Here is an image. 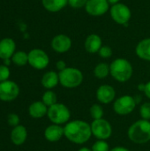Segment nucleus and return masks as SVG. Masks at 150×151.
Here are the masks:
<instances>
[{
	"label": "nucleus",
	"instance_id": "obj_1",
	"mask_svg": "<svg viewBox=\"0 0 150 151\" xmlns=\"http://www.w3.org/2000/svg\"><path fill=\"white\" fill-rule=\"evenodd\" d=\"M65 137L74 144H84L92 137L91 126L89 123L81 120H70L64 127Z\"/></svg>",
	"mask_w": 150,
	"mask_h": 151
},
{
	"label": "nucleus",
	"instance_id": "obj_2",
	"mask_svg": "<svg viewBox=\"0 0 150 151\" xmlns=\"http://www.w3.org/2000/svg\"><path fill=\"white\" fill-rule=\"evenodd\" d=\"M129 140L135 144H146L150 142V120L139 119L133 122L127 130Z\"/></svg>",
	"mask_w": 150,
	"mask_h": 151
},
{
	"label": "nucleus",
	"instance_id": "obj_3",
	"mask_svg": "<svg viewBox=\"0 0 150 151\" xmlns=\"http://www.w3.org/2000/svg\"><path fill=\"white\" fill-rule=\"evenodd\" d=\"M133 73L132 64L126 58H116L110 65V74L118 82L128 81Z\"/></svg>",
	"mask_w": 150,
	"mask_h": 151
},
{
	"label": "nucleus",
	"instance_id": "obj_4",
	"mask_svg": "<svg viewBox=\"0 0 150 151\" xmlns=\"http://www.w3.org/2000/svg\"><path fill=\"white\" fill-rule=\"evenodd\" d=\"M59 83L65 88H75L79 87L84 79L80 70L75 67H66L58 73Z\"/></svg>",
	"mask_w": 150,
	"mask_h": 151
},
{
	"label": "nucleus",
	"instance_id": "obj_5",
	"mask_svg": "<svg viewBox=\"0 0 150 151\" xmlns=\"http://www.w3.org/2000/svg\"><path fill=\"white\" fill-rule=\"evenodd\" d=\"M47 116L52 124L62 126L70 121L71 111L65 104L57 103L56 104L49 107Z\"/></svg>",
	"mask_w": 150,
	"mask_h": 151
},
{
	"label": "nucleus",
	"instance_id": "obj_6",
	"mask_svg": "<svg viewBox=\"0 0 150 151\" xmlns=\"http://www.w3.org/2000/svg\"><path fill=\"white\" fill-rule=\"evenodd\" d=\"M136 99L129 95H124L113 102V111L120 116L131 114L136 108Z\"/></svg>",
	"mask_w": 150,
	"mask_h": 151
},
{
	"label": "nucleus",
	"instance_id": "obj_7",
	"mask_svg": "<svg viewBox=\"0 0 150 151\" xmlns=\"http://www.w3.org/2000/svg\"><path fill=\"white\" fill-rule=\"evenodd\" d=\"M92 135L97 140L106 141L112 135V126L105 119L93 120L90 124Z\"/></svg>",
	"mask_w": 150,
	"mask_h": 151
},
{
	"label": "nucleus",
	"instance_id": "obj_8",
	"mask_svg": "<svg viewBox=\"0 0 150 151\" xmlns=\"http://www.w3.org/2000/svg\"><path fill=\"white\" fill-rule=\"evenodd\" d=\"M110 12H111V19L116 23L120 25L126 26L132 16L131 10L129 9V7L122 3H118L116 4H113Z\"/></svg>",
	"mask_w": 150,
	"mask_h": 151
},
{
	"label": "nucleus",
	"instance_id": "obj_9",
	"mask_svg": "<svg viewBox=\"0 0 150 151\" xmlns=\"http://www.w3.org/2000/svg\"><path fill=\"white\" fill-rule=\"evenodd\" d=\"M50 63L49 56L40 49H34L28 53V64L36 70L45 69Z\"/></svg>",
	"mask_w": 150,
	"mask_h": 151
},
{
	"label": "nucleus",
	"instance_id": "obj_10",
	"mask_svg": "<svg viewBox=\"0 0 150 151\" xmlns=\"http://www.w3.org/2000/svg\"><path fill=\"white\" fill-rule=\"evenodd\" d=\"M19 95V85L12 81H5L0 83V100L3 102H11Z\"/></svg>",
	"mask_w": 150,
	"mask_h": 151
},
{
	"label": "nucleus",
	"instance_id": "obj_11",
	"mask_svg": "<svg viewBox=\"0 0 150 151\" xmlns=\"http://www.w3.org/2000/svg\"><path fill=\"white\" fill-rule=\"evenodd\" d=\"M96 100L102 104H110L116 98V90L115 88L109 85L103 84L98 87L95 92Z\"/></svg>",
	"mask_w": 150,
	"mask_h": 151
},
{
	"label": "nucleus",
	"instance_id": "obj_12",
	"mask_svg": "<svg viewBox=\"0 0 150 151\" xmlns=\"http://www.w3.org/2000/svg\"><path fill=\"white\" fill-rule=\"evenodd\" d=\"M109 4L107 0H88L85 8L91 16H102L109 10Z\"/></svg>",
	"mask_w": 150,
	"mask_h": 151
},
{
	"label": "nucleus",
	"instance_id": "obj_13",
	"mask_svg": "<svg viewBox=\"0 0 150 151\" xmlns=\"http://www.w3.org/2000/svg\"><path fill=\"white\" fill-rule=\"evenodd\" d=\"M51 47L57 53L67 52L72 47V40L65 35H57L52 39Z\"/></svg>",
	"mask_w": 150,
	"mask_h": 151
},
{
	"label": "nucleus",
	"instance_id": "obj_14",
	"mask_svg": "<svg viewBox=\"0 0 150 151\" xmlns=\"http://www.w3.org/2000/svg\"><path fill=\"white\" fill-rule=\"evenodd\" d=\"M65 136L64 127L60 125L51 124L44 130V137L50 142H56L60 141Z\"/></svg>",
	"mask_w": 150,
	"mask_h": 151
},
{
	"label": "nucleus",
	"instance_id": "obj_15",
	"mask_svg": "<svg viewBox=\"0 0 150 151\" xmlns=\"http://www.w3.org/2000/svg\"><path fill=\"white\" fill-rule=\"evenodd\" d=\"M15 42L12 39L4 38L0 41V58L3 60L11 58L15 51Z\"/></svg>",
	"mask_w": 150,
	"mask_h": 151
},
{
	"label": "nucleus",
	"instance_id": "obj_16",
	"mask_svg": "<svg viewBox=\"0 0 150 151\" xmlns=\"http://www.w3.org/2000/svg\"><path fill=\"white\" fill-rule=\"evenodd\" d=\"M27 138V131L24 126L19 125L11 130V141L16 146H20L24 144Z\"/></svg>",
	"mask_w": 150,
	"mask_h": 151
},
{
	"label": "nucleus",
	"instance_id": "obj_17",
	"mask_svg": "<svg viewBox=\"0 0 150 151\" xmlns=\"http://www.w3.org/2000/svg\"><path fill=\"white\" fill-rule=\"evenodd\" d=\"M49 107L46 106L42 101H35L32 103L28 108L29 116L33 119H42L48 113Z\"/></svg>",
	"mask_w": 150,
	"mask_h": 151
},
{
	"label": "nucleus",
	"instance_id": "obj_18",
	"mask_svg": "<svg viewBox=\"0 0 150 151\" xmlns=\"http://www.w3.org/2000/svg\"><path fill=\"white\" fill-rule=\"evenodd\" d=\"M85 49L88 53H98L102 45V38L95 34L89 35L84 43Z\"/></svg>",
	"mask_w": 150,
	"mask_h": 151
},
{
	"label": "nucleus",
	"instance_id": "obj_19",
	"mask_svg": "<svg viewBox=\"0 0 150 151\" xmlns=\"http://www.w3.org/2000/svg\"><path fill=\"white\" fill-rule=\"evenodd\" d=\"M41 83L42 87L45 88L47 90H51L59 83L58 73H56L55 71H49L45 73L42 77Z\"/></svg>",
	"mask_w": 150,
	"mask_h": 151
},
{
	"label": "nucleus",
	"instance_id": "obj_20",
	"mask_svg": "<svg viewBox=\"0 0 150 151\" xmlns=\"http://www.w3.org/2000/svg\"><path fill=\"white\" fill-rule=\"evenodd\" d=\"M136 55L142 60L150 61V38L141 40L136 46Z\"/></svg>",
	"mask_w": 150,
	"mask_h": 151
},
{
	"label": "nucleus",
	"instance_id": "obj_21",
	"mask_svg": "<svg viewBox=\"0 0 150 151\" xmlns=\"http://www.w3.org/2000/svg\"><path fill=\"white\" fill-rule=\"evenodd\" d=\"M42 3L47 11L57 12L66 6L68 0H42Z\"/></svg>",
	"mask_w": 150,
	"mask_h": 151
},
{
	"label": "nucleus",
	"instance_id": "obj_22",
	"mask_svg": "<svg viewBox=\"0 0 150 151\" xmlns=\"http://www.w3.org/2000/svg\"><path fill=\"white\" fill-rule=\"evenodd\" d=\"M110 74V65L106 63H99L94 69V75L97 79H105Z\"/></svg>",
	"mask_w": 150,
	"mask_h": 151
},
{
	"label": "nucleus",
	"instance_id": "obj_23",
	"mask_svg": "<svg viewBox=\"0 0 150 151\" xmlns=\"http://www.w3.org/2000/svg\"><path fill=\"white\" fill-rule=\"evenodd\" d=\"M42 101L46 106L50 107V106H52L57 103V94L52 90H47L43 93L42 97Z\"/></svg>",
	"mask_w": 150,
	"mask_h": 151
},
{
	"label": "nucleus",
	"instance_id": "obj_24",
	"mask_svg": "<svg viewBox=\"0 0 150 151\" xmlns=\"http://www.w3.org/2000/svg\"><path fill=\"white\" fill-rule=\"evenodd\" d=\"M11 61L18 66H23L28 63V54L24 51H18L11 57Z\"/></svg>",
	"mask_w": 150,
	"mask_h": 151
},
{
	"label": "nucleus",
	"instance_id": "obj_25",
	"mask_svg": "<svg viewBox=\"0 0 150 151\" xmlns=\"http://www.w3.org/2000/svg\"><path fill=\"white\" fill-rule=\"evenodd\" d=\"M89 114L93 119V120L103 119L104 115V111L103 106L100 104H94L89 109Z\"/></svg>",
	"mask_w": 150,
	"mask_h": 151
},
{
	"label": "nucleus",
	"instance_id": "obj_26",
	"mask_svg": "<svg viewBox=\"0 0 150 151\" xmlns=\"http://www.w3.org/2000/svg\"><path fill=\"white\" fill-rule=\"evenodd\" d=\"M139 113L142 119L150 120V102H145L140 106Z\"/></svg>",
	"mask_w": 150,
	"mask_h": 151
},
{
	"label": "nucleus",
	"instance_id": "obj_27",
	"mask_svg": "<svg viewBox=\"0 0 150 151\" xmlns=\"http://www.w3.org/2000/svg\"><path fill=\"white\" fill-rule=\"evenodd\" d=\"M92 151H110V146L109 143L106 141H102V140H97L91 148Z\"/></svg>",
	"mask_w": 150,
	"mask_h": 151
},
{
	"label": "nucleus",
	"instance_id": "obj_28",
	"mask_svg": "<svg viewBox=\"0 0 150 151\" xmlns=\"http://www.w3.org/2000/svg\"><path fill=\"white\" fill-rule=\"evenodd\" d=\"M9 77H10V70L8 66L4 65H0V83L8 81Z\"/></svg>",
	"mask_w": 150,
	"mask_h": 151
},
{
	"label": "nucleus",
	"instance_id": "obj_29",
	"mask_svg": "<svg viewBox=\"0 0 150 151\" xmlns=\"http://www.w3.org/2000/svg\"><path fill=\"white\" fill-rule=\"evenodd\" d=\"M112 50L110 46H102L100 50L98 51V54L103 58H109L112 56Z\"/></svg>",
	"mask_w": 150,
	"mask_h": 151
},
{
	"label": "nucleus",
	"instance_id": "obj_30",
	"mask_svg": "<svg viewBox=\"0 0 150 151\" xmlns=\"http://www.w3.org/2000/svg\"><path fill=\"white\" fill-rule=\"evenodd\" d=\"M7 122L9 126L15 127L19 125V117L16 113H10L7 118Z\"/></svg>",
	"mask_w": 150,
	"mask_h": 151
},
{
	"label": "nucleus",
	"instance_id": "obj_31",
	"mask_svg": "<svg viewBox=\"0 0 150 151\" xmlns=\"http://www.w3.org/2000/svg\"><path fill=\"white\" fill-rule=\"evenodd\" d=\"M88 1V0H68V4H70V6L72 8L78 9L86 6Z\"/></svg>",
	"mask_w": 150,
	"mask_h": 151
},
{
	"label": "nucleus",
	"instance_id": "obj_32",
	"mask_svg": "<svg viewBox=\"0 0 150 151\" xmlns=\"http://www.w3.org/2000/svg\"><path fill=\"white\" fill-rule=\"evenodd\" d=\"M56 67H57V69L59 72H61V71H63L64 69H65L67 66H66V64H65V62L64 60H59V61H57V62L56 63Z\"/></svg>",
	"mask_w": 150,
	"mask_h": 151
},
{
	"label": "nucleus",
	"instance_id": "obj_33",
	"mask_svg": "<svg viewBox=\"0 0 150 151\" xmlns=\"http://www.w3.org/2000/svg\"><path fill=\"white\" fill-rule=\"evenodd\" d=\"M143 93L145 94V96L149 99H150V81H148L147 83H145V89H144V92Z\"/></svg>",
	"mask_w": 150,
	"mask_h": 151
},
{
	"label": "nucleus",
	"instance_id": "obj_34",
	"mask_svg": "<svg viewBox=\"0 0 150 151\" xmlns=\"http://www.w3.org/2000/svg\"><path fill=\"white\" fill-rule=\"evenodd\" d=\"M110 151H131L129 149L126 148V147H122V146H117V147H114L112 149H111Z\"/></svg>",
	"mask_w": 150,
	"mask_h": 151
},
{
	"label": "nucleus",
	"instance_id": "obj_35",
	"mask_svg": "<svg viewBox=\"0 0 150 151\" xmlns=\"http://www.w3.org/2000/svg\"><path fill=\"white\" fill-rule=\"evenodd\" d=\"M144 89H145V84L144 83H141L138 85V90L141 91V92H144Z\"/></svg>",
	"mask_w": 150,
	"mask_h": 151
},
{
	"label": "nucleus",
	"instance_id": "obj_36",
	"mask_svg": "<svg viewBox=\"0 0 150 151\" xmlns=\"http://www.w3.org/2000/svg\"><path fill=\"white\" fill-rule=\"evenodd\" d=\"M108 1V3L109 4H118V2H119V0H107Z\"/></svg>",
	"mask_w": 150,
	"mask_h": 151
},
{
	"label": "nucleus",
	"instance_id": "obj_37",
	"mask_svg": "<svg viewBox=\"0 0 150 151\" xmlns=\"http://www.w3.org/2000/svg\"><path fill=\"white\" fill-rule=\"evenodd\" d=\"M78 151H92V150L89 149V148H88V147H82V148L79 149Z\"/></svg>",
	"mask_w": 150,
	"mask_h": 151
},
{
	"label": "nucleus",
	"instance_id": "obj_38",
	"mask_svg": "<svg viewBox=\"0 0 150 151\" xmlns=\"http://www.w3.org/2000/svg\"><path fill=\"white\" fill-rule=\"evenodd\" d=\"M4 65L8 66V65H10V63H11V61H10V58H9V59H4Z\"/></svg>",
	"mask_w": 150,
	"mask_h": 151
}]
</instances>
